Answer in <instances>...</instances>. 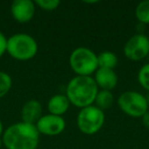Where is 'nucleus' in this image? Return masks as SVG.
I'll use <instances>...</instances> for the list:
<instances>
[{"label": "nucleus", "instance_id": "nucleus-1", "mask_svg": "<svg viewBox=\"0 0 149 149\" xmlns=\"http://www.w3.org/2000/svg\"><path fill=\"white\" fill-rule=\"evenodd\" d=\"M39 138L35 125L19 122L5 129L1 140L6 149H37Z\"/></svg>", "mask_w": 149, "mask_h": 149}, {"label": "nucleus", "instance_id": "nucleus-2", "mask_svg": "<svg viewBox=\"0 0 149 149\" xmlns=\"http://www.w3.org/2000/svg\"><path fill=\"white\" fill-rule=\"evenodd\" d=\"M98 90L93 77L76 76L68 83L65 96L70 104L82 109L93 105Z\"/></svg>", "mask_w": 149, "mask_h": 149}, {"label": "nucleus", "instance_id": "nucleus-3", "mask_svg": "<svg viewBox=\"0 0 149 149\" xmlns=\"http://www.w3.org/2000/svg\"><path fill=\"white\" fill-rule=\"evenodd\" d=\"M6 52L15 60L27 61L36 56L38 43L34 37L26 33H17L7 38Z\"/></svg>", "mask_w": 149, "mask_h": 149}, {"label": "nucleus", "instance_id": "nucleus-4", "mask_svg": "<svg viewBox=\"0 0 149 149\" xmlns=\"http://www.w3.org/2000/svg\"><path fill=\"white\" fill-rule=\"evenodd\" d=\"M70 68L76 76L92 77L98 70L97 54L88 47H77L68 57Z\"/></svg>", "mask_w": 149, "mask_h": 149}, {"label": "nucleus", "instance_id": "nucleus-5", "mask_svg": "<svg viewBox=\"0 0 149 149\" xmlns=\"http://www.w3.org/2000/svg\"><path fill=\"white\" fill-rule=\"evenodd\" d=\"M105 122L104 111L90 105L80 109L77 116V126L79 130L85 135H94L102 129Z\"/></svg>", "mask_w": 149, "mask_h": 149}, {"label": "nucleus", "instance_id": "nucleus-6", "mask_svg": "<svg viewBox=\"0 0 149 149\" xmlns=\"http://www.w3.org/2000/svg\"><path fill=\"white\" fill-rule=\"evenodd\" d=\"M118 105L124 113L131 118H142L148 111L145 95L137 91L123 92L118 98Z\"/></svg>", "mask_w": 149, "mask_h": 149}, {"label": "nucleus", "instance_id": "nucleus-7", "mask_svg": "<svg viewBox=\"0 0 149 149\" xmlns=\"http://www.w3.org/2000/svg\"><path fill=\"white\" fill-rule=\"evenodd\" d=\"M124 54L132 61H140L149 56V38L142 33H137L129 38L124 46Z\"/></svg>", "mask_w": 149, "mask_h": 149}, {"label": "nucleus", "instance_id": "nucleus-8", "mask_svg": "<svg viewBox=\"0 0 149 149\" xmlns=\"http://www.w3.org/2000/svg\"><path fill=\"white\" fill-rule=\"evenodd\" d=\"M39 134L45 136H56L61 134L65 129V120L62 116H54V114H43L36 123Z\"/></svg>", "mask_w": 149, "mask_h": 149}, {"label": "nucleus", "instance_id": "nucleus-9", "mask_svg": "<svg viewBox=\"0 0 149 149\" xmlns=\"http://www.w3.org/2000/svg\"><path fill=\"white\" fill-rule=\"evenodd\" d=\"M36 13L35 2L32 0H15L10 5V13L13 19L19 24L32 21Z\"/></svg>", "mask_w": 149, "mask_h": 149}, {"label": "nucleus", "instance_id": "nucleus-10", "mask_svg": "<svg viewBox=\"0 0 149 149\" xmlns=\"http://www.w3.org/2000/svg\"><path fill=\"white\" fill-rule=\"evenodd\" d=\"M93 79L98 89L107 90V91H111L112 89H114L118 81V74L114 70H109V68H98L94 74Z\"/></svg>", "mask_w": 149, "mask_h": 149}, {"label": "nucleus", "instance_id": "nucleus-11", "mask_svg": "<svg viewBox=\"0 0 149 149\" xmlns=\"http://www.w3.org/2000/svg\"><path fill=\"white\" fill-rule=\"evenodd\" d=\"M42 112H43L42 104L38 100H28L23 105L21 110L22 122L31 125H36V123L39 120V118L43 116Z\"/></svg>", "mask_w": 149, "mask_h": 149}, {"label": "nucleus", "instance_id": "nucleus-12", "mask_svg": "<svg viewBox=\"0 0 149 149\" xmlns=\"http://www.w3.org/2000/svg\"><path fill=\"white\" fill-rule=\"evenodd\" d=\"M70 101L65 94H56L50 97L47 103V108L50 114L62 116L70 108Z\"/></svg>", "mask_w": 149, "mask_h": 149}, {"label": "nucleus", "instance_id": "nucleus-13", "mask_svg": "<svg viewBox=\"0 0 149 149\" xmlns=\"http://www.w3.org/2000/svg\"><path fill=\"white\" fill-rule=\"evenodd\" d=\"M98 68L114 70L118 63V56L111 51H102L97 55Z\"/></svg>", "mask_w": 149, "mask_h": 149}, {"label": "nucleus", "instance_id": "nucleus-14", "mask_svg": "<svg viewBox=\"0 0 149 149\" xmlns=\"http://www.w3.org/2000/svg\"><path fill=\"white\" fill-rule=\"evenodd\" d=\"M114 101L113 94L111 91H107V90H98L97 95L95 97V106L98 107L101 110L108 109L112 106Z\"/></svg>", "mask_w": 149, "mask_h": 149}, {"label": "nucleus", "instance_id": "nucleus-15", "mask_svg": "<svg viewBox=\"0 0 149 149\" xmlns=\"http://www.w3.org/2000/svg\"><path fill=\"white\" fill-rule=\"evenodd\" d=\"M135 15L140 25H149V0H143L138 3Z\"/></svg>", "mask_w": 149, "mask_h": 149}, {"label": "nucleus", "instance_id": "nucleus-16", "mask_svg": "<svg viewBox=\"0 0 149 149\" xmlns=\"http://www.w3.org/2000/svg\"><path fill=\"white\" fill-rule=\"evenodd\" d=\"M13 87V79L6 72L0 70V99L3 98Z\"/></svg>", "mask_w": 149, "mask_h": 149}, {"label": "nucleus", "instance_id": "nucleus-17", "mask_svg": "<svg viewBox=\"0 0 149 149\" xmlns=\"http://www.w3.org/2000/svg\"><path fill=\"white\" fill-rule=\"evenodd\" d=\"M137 79L141 87L149 92V62L140 68Z\"/></svg>", "mask_w": 149, "mask_h": 149}, {"label": "nucleus", "instance_id": "nucleus-18", "mask_svg": "<svg viewBox=\"0 0 149 149\" xmlns=\"http://www.w3.org/2000/svg\"><path fill=\"white\" fill-rule=\"evenodd\" d=\"M35 5L46 11H53L60 5L59 0H36Z\"/></svg>", "mask_w": 149, "mask_h": 149}, {"label": "nucleus", "instance_id": "nucleus-19", "mask_svg": "<svg viewBox=\"0 0 149 149\" xmlns=\"http://www.w3.org/2000/svg\"><path fill=\"white\" fill-rule=\"evenodd\" d=\"M6 45H7V38L5 35L0 31V58L4 55L6 52Z\"/></svg>", "mask_w": 149, "mask_h": 149}, {"label": "nucleus", "instance_id": "nucleus-20", "mask_svg": "<svg viewBox=\"0 0 149 149\" xmlns=\"http://www.w3.org/2000/svg\"><path fill=\"white\" fill-rule=\"evenodd\" d=\"M141 118H142V124L144 125V127L149 130V110Z\"/></svg>", "mask_w": 149, "mask_h": 149}, {"label": "nucleus", "instance_id": "nucleus-21", "mask_svg": "<svg viewBox=\"0 0 149 149\" xmlns=\"http://www.w3.org/2000/svg\"><path fill=\"white\" fill-rule=\"evenodd\" d=\"M4 132V128H3V124H2V120H0V138L2 137V134Z\"/></svg>", "mask_w": 149, "mask_h": 149}, {"label": "nucleus", "instance_id": "nucleus-22", "mask_svg": "<svg viewBox=\"0 0 149 149\" xmlns=\"http://www.w3.org/2000/svg\"><path fill=\"white\" fill-rule=\"evenodd\" d=\"M145 97H146V100H147V104H148V109H149V92H148V94H147V95L145 96Z\"/></svg>", "mask_w": 149, "mask_h": 149}, {"label": "nucleus", "instance_id": "nucleus-23", "mask_svg": "<svg viewBox=\"0 0 149 149\" xmlns=\"http://www.w3.org/2000/svg\"><path fill=\"white\" fill-rule=\"evenodd\" d=\"M1 145H3V143H2V140H1V138H0V146Z\"/></svg>", "mask_w": 149, "mask_h": 149}, {"label": "nucleus", "instance_id": "nucleus-24", "mask_svg": "<svg viewBox=\"0 0 149 149\" xmlns=\"http://www.w3.org/2000/svg\"><path fill=\"white\" fill-rule=\"evenodd\" d=\"M148 38H149V36H148Z\"/></svg>", "mask_w": 149, "mask_h": 149}]
</instances>
